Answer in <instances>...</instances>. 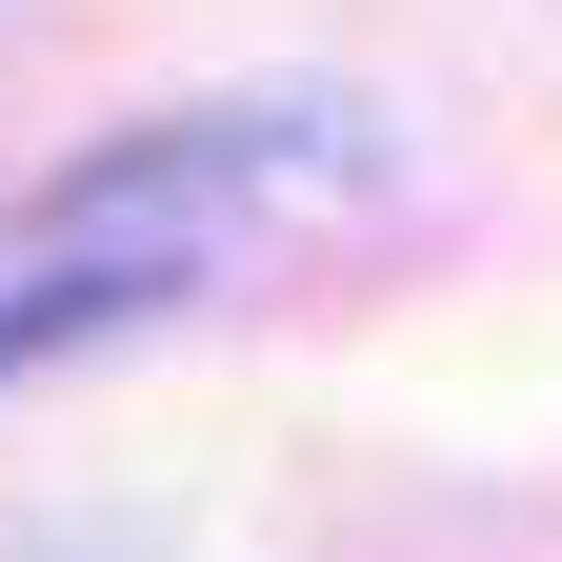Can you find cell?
Instances as JSON below:
<instances>
[{
	"instance_id": "1",
	"label": "cell",
	"mask_w": 562,
	"mask_h": 562,
	"mask_svg": "<svg viewBox=\"0 0 562 562\" xmlns=\"http://www.w3.org/2000/svg\"><path fill=\"white\" fill-rule=\"evenodd\" d=\"M140 281H81V261H41V281H0V362H21V341H81V322H121Z\"/></svg>"
}]
</instances>
